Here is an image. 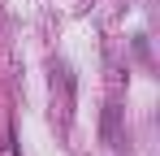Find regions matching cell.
<instances>
[{
	"instance_id": "6da1fadb",
	"label": "cell",
	"mask_w": 160,
	"mask_h": 156,
	"mask_svg": "<svg viewBox=\"0 0 160 156\" xmlns=\"http://www.w3.org/2000/svg\"><path fill=\"white\" fill-rule=\"evenodd\" d=\"M117 113H121L117 104H108V108H104V143H108V148H121V134H117Z\"/></svg>"
}]
</instances>
